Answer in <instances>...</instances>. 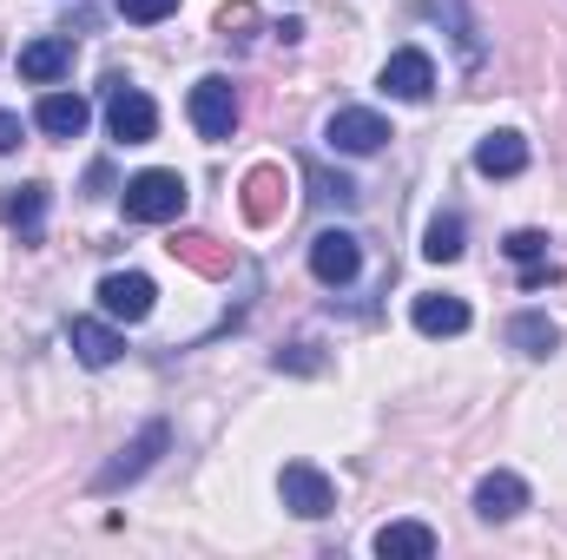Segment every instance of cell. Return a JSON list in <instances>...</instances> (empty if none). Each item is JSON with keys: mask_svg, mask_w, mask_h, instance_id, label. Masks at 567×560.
<instances>
[{"mask_svg": "<svg viewBox=\"0 0 567 560\" xmlns=\"http://www.w3.org/2000/svg\"><path fill=\"white\" fill-rule=\"evenodd\" d=\"M192 126H198V139L225 145L231 133H238V93H231V80H198L192 86Z\"/></svg>", "mask_w": 567, "mask_h": 560, "instance_id": "3957f363", "label": "cell"}, {"mask_svg": "<svg viewBox=\"0 0 567 560\" xmlns=\"http://www.w3.org/2000/svg\"><path fill=\"white\" fill-rule=\"evenodd\" d=\"M528 165V139L522 133H488V139L475 145V172L482 178H515Z\"/></svg>", "mask_w": 567, "mask_h": 560, "instance_id": "e0dca14e", "label": "cell"}, {"mask_svg": "<svg viewBox=\"0 0 567 560\" xmlns=\"http://www.w3.org/2000/svg\"><path fill=\"white\" fill-rule=\"evenodd\" d=\"M185 178L178 172H165V165H152L140 178H126V218L133 225H172L178 211H185Z\"/></svg>", "mask_w": 567, "mask_h": 560, "instance_id": "6da1fadb", "label": "cell"}, {"mask_svg": "<svg viewBox=\"0 0 567 560\" xmlns=\"http://www.w3.org/2000/svg\"><path fill=\"white\" fill-rule=\"evenodd\" d=\"M310 178H317V191H323L330 205H357V185H350L343 172H337V178H330V172H310Z\"/></svg>", "mask_w": 567, "mask_h": 560, "instance_id": "d4e9b609", "label": "cell"}, {"mask_svg": "<svg viewBox=\"0 0 567 560\" xmlns=\"http://www.w3.org/2000/svg\"><path fill=\"white\" fill-rule=\"evenodd\" d=\"M310 271H317V283H350L363 271L357 238H350V231H317V238H310Z\"/></svg>", "mask_w": 567, "mask_h": 560, "instance_id": "30bf717a", "label": "cell"}, {"mask_svg": "<svg viewBox=\"0 0 567 560\" xmlns=\"http://www.w3.org/2000/svg\"><path fill=\"white\" fill-rule=\"evenodd\" d=\"M66 66H73V40H33V46H20V80H33V86H53Z\"/></svg>", "mask_w": 567, "mask_h": 560, "instance_id": "ac0fdd59", "label": "cell"}, {"mask_svg": "<svg viewBox=\"0 0 567 560\" xmlns=\"http://www.w3.org/2000/svg\"><path fill=\"white\" fill-rule=\"evenodd\" d=\"M278 495H284V508H290V515H303V521H323V515L337 508L330 475H323V468H310V462H284Z\"/></svg>", "mask_w": 567, "mask_h": 560, "instance_id": "277c9868", "label": "cell"}, {"mask_svg": "<svg viewBox=\"0 0 567 560\" xmlns=\"http://www.w3.org/2000/svg\"><path fill=\"white\" fill-rule=\"evenodd\" d=\"M323 139H330V152L370 158V152H383V145H390V120H383V113H370V106H343V113H330Z\"/></svg>", "mask_w": 567, "mask_h": 560, "instance_id": "5b68a950", "label": "cell"}, {"mask_svg": "<svg viewBox=\"0 0 567 560\" xmlns=\"http://www.w3.org/2000/svg\"><path fill=\"white\" fill-rule=\"evenodd\" d=\"M40 211H47V185H0V225L33 231Z\"/></svg>", "mask_w": 567, "mask_h": 560, "instance_id": "ffe728a7", "label": "cell"}, {"mask_svg": "<svg viewBox=\"0 0 567 560\" xmlns=\"http://www.w3.org/2000/svg\"><path fill=\"white\" fill-rule=\"evenodd\" d=\"M502 251H508L515 265H542V258H548V238H542V231H508Z\"/></svg>", "mask_w": 567, "mask_h": 560, "instance_id": "603a6c76", "label": "cell"}, {"mask_svg": "<svg viewBox=\"0 0 567 560\" xmlns=\"http://www.w3.org/2000/svg\"><path fill=\"white\" fill-rule=\"evenodd\" d=\"M383 93H390V100H429V93H435V60H429L423 46L390 53V60H383Z\"/></svg>", "mask_w": 567, "mask_h": 560, "instance_id": "9c48e42d", "label": "cell"}, {"mask_svg": "<svg viewBox=\"0 0 567 560\" xmlns=\"http://www.w3.org/2000/svg\"><path fill=\"white\" fill-rule=\"evenodd\" d=\"M251 27H258V7H251V0H231V7L218 13V33H225V40H245Z\"/></svg>", "mask_w": 567, "mask_h": 560, "instance_id": "7402d4cb", "label": "cell"}, {"mask_svg": "<svg viewBox=\"0 0 567 560\" xmlns=\"http://www.w3.org/2000/svg\"><path fill=\"white\" fill-rule=\"evenodd\" d=\"M33 120H40V133H53V139H80L86 120H93V106H86L80 93H47V100L33 106Z\"/></svg>", "mask_w": 567, "mask_h": 560, "instance_id": "5bb4252c", "label": "cell"}, {"mask_svg": "<svg viewBox=\"0 0 567 560\" xmlns=\"http://www.w3.org/2000/svg\"><path fill=\"white\" fill-rule=\"evenodd\" d=\"M20 145V113H0V152H13Z\"/></svg>", "mask_w": 567, "mask_h": 560, "instance_id": "4316f807", "label": "cell"}, {"mask_svg": "<svg viewBox=\"0 0 567 560\" xmlns=\"http://www.w3.org/2000/svg\"><path fill=\"white\" fill-rule=\"evenodd\" d=\"M165 251H172L185 271H198V278H231V245H218L212 231H178Z\"/></svg>", "mask_w": 567, "mask_h": 560, "instance_id": "7c38bea8", "label": "cell"}, {"mask_svg": "<svg viewBox=\"0 0 567 560\" xmlns=\"http://www.w3.org/2000/svg\"><path fill=\"white\" fill-rule=\"evenodd\" d=\"M106 126H113V139L126 145H145L158 133V106L145 100L140 86H126V80H113V93H106Z\"/></svg>", "mask_w": 567, "mask_h": 560, "instance_id": "ba28073f", "label": "cell"}, {"mask_svg": "<svg viewBox=\"0 0 567 560\" xmlns=\"http://www.w3.org/2000/svg\"><path fill=\"white\" fill-rule=\"evenodd\" d=\"M66 343H73V356H80L86 370H106V363H120V350H126V336H120L113 323H100V317H73Z\"/></svg>", "mask_w": 567, "mask_h": 560, "instance_id": "4fadbf2b", "label": "cell"}, {"mask_svg": "<svg viewBox=\"0 0 567 560\" xmlns=\"http://www.w3.org/2000/svg\"><path fill=\"white\" fill-rule=\"evenodd\" d=\"M377 554L383 560H429L435 554V535H429L423 521H390V528H377Z\"/></svg>", "mask_w": 567, "mask_h": 560, "instance_id": "d6986e66", "label": "cell"}, {"mask_svg": "<svg viewBox=\"0 0 567 560\" xmlns=\"http://www.w3.org/2000/svg\"><path fill=\"white\" fill-rule=\"evenodd\" d=\"M172 7H178V0H120V13H126V20H140V27H152V20H165Z\"/></svg>", "mask_w": 567, "mask_h": 560, "instance_id": "cb8c5ba5", "label": "cell"}, {"mask_svg": "<svg viewBox=\"0 0 567 560\" xmlns=\"http://www.w3.org/2000/svg\"><path fill=\"white\" fill-rule=\"evenodd\" d=\"M423 258H429V265H455V258H462V218H455V211L429 225V238H423Z\"/></svg>", "mask_w": 567, "mask_h": 560, "instance_id": "44dd1931", "label": "cell"}, {"mask_svg": "<svg viewBox=\"0 0 567 560\" xmlns=\"http://www.w3.org/2000/svg\"><path fill=\"white\" fill-rule=\"evenodd\" d=\"M165 442H172V428H165V422H145L140 435H133V442H126V448H120V455H113V462L100 468V481H93V488H100V495H113V488L140 481L145 468H152V462L165 455Z\"/></svg>", "mask_w": 567, "mask_h": 560, "instance_id": "7a4b0ae2", "label": "cell"}, {"mask_svg": "<svg viewBox=\"0 0 567 560\" xmlns=\"http://www.w3.org/2000/svg\"><path fill=\"white\" fill-rule=\"evenodd\" d=\"M416 330L423 336H462L468 330V303L462 297H449V290H429V297H416Z\"/></svg>", "mask_w": 567, "mask_h": 560, "instance_id": "2e32d148", "label": "cell"}, {"mask_svg": "<svg viewBox=\"0 0 567 560\" xmlns=\"http://www.w3.org/2000/svg\"><path fill=\"white\" fill-rule=\"evenodd\" d=\"M278 370H303V376H310V370H317L310 343H297V350H278Z\"/></svg>", "mask_w": 567, "mask_h": 560, "instance_id": "484cf974", "label": "cell"}, {"mask_svg": "<svg viewBox=\"0 0 567 560\" xmlns=\"http://www.w3.org/2000/svg\"><path fill=\"white\" fill-rule=\"evenodd\" d=\"M238 205H245V225H278L284 205H290V178H284V165H251L245 172V191H238Z\"/></svg>", "mask_w": 567, "mask_h": 560, "instance_id": "8992f818", "label": "cell"}, {"mask_svg": "<svg viewBox=\"0 0 567 560\" xmlns=\"http://www.w3.org/2000/svg\"><path fill=\"white\" fill-rule=\"evenodd\" d=\"M152 303H158V283L145 278V271H113V278H100V310H106L113 323H145Z\"/></svg>", "mask_w": 567, "mask_h": 560, "instance_id": "52a82bcc", "label": "cell"}, {"mask_svg": "<svg viewBox=\"0 0 567 560\" xmlns=\"http://www.w3.org/2000/svg\"><path fill=\"white\" fill-rule=\"evenodd\" d=\"M508 350H522V356H555L561 350V323L555 317H542V310H522V317H508Z\"/></svg>", "mask_w": 567, "mask_h": 560, "instance_id": "9a60e30c", "label": "cell"}, {"mask_svg": "<svg viewBox=\"0 0 567 560\" xmlns=\"http://www.w3.org/2000/svg\"><path fill=\"white\" fill-rule=\"evenodd\" d=\"M522 508H528V481H522V475L495 468V475L475 481V515H482V521H515Z\"/></svg>", "mask_w": 567, "mask_h": 560, "instance_id": "8fae6325", "label": "cell"}]
</instances>
